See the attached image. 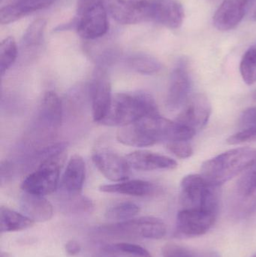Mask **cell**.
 <instances>
[{
  "instance_id": "cell-1",
  "label": "cell",
  "mask_w": 256,
  "mask_h": 257,
  "mask_svg": "<svg viewBox=\"0 0 256 257\" xmlns=\"http://www.w3.org/2000/svg\"><path fill=\"white\" fill-rule=\"evenodd\" d=\"M196 134L194 130L171 121L160 114L143 117L119 127L117 139L124 145L136 148L152 146L159 142H189Z\"/></svg>"
},
{
  "instance_id": "cell-2",
  "label": "cell",
  "mask_w": 256,
  "mask_h": 257,
  "mask_svg": "<svg viewBox=\"0 0 256 257\" xmlns=\"http://www.w3.org/2000/svg\"><path fill=\"white\" fill-rule=\"evenodd\" d=\"M159 114L153 96L146 92L118 93L113 95L111 106L100 124L107 126H126L143 117Z\"/></svg>"
},
{
  "instance_id": "cell-3",
  "label": "cell",
  "mask_w": 256,
  "mask_h": 257,
  "mask_svg": "<svg viewBox=\"0 0 256 257\" xmlns=\"http://www.w3.org/2000/svg\"><path fill=\"white\" fill-rule=\"evenodd\" d=\"M255 160V148H234L204 162L201 175L213 185L221 187L243 173Z\"/></svg>"
},
{
  "instance_id": "cell-4",
  "label": "cell",
  "mask_w": 256,
  "mask_h": 257,
  "mask_svg": "<svg viewBox=\"0 0 256 257\" xmlns=\"http://www.w3.org/2000/svg\"><path fill=\"white\" fill-rule=\"evenodd\" d=\"M63 108L57 93L48 91L44 94L36 121L29 130L27 144L35 147L52 145L63 123Z\"/></svg>"
},
{
  "instance_id": "cell-5",
  "label": "cell",
  "mask_w": 256,
  "mask_h": 257,
  "mask_svg": "<svg viewBox=\"0 0 256 257\" xmlns=\"http://www.w3.org/2000/svg\"><path fill=\"white\" fill-rule=\"evenodd\" d=\"M220 187L213 185L201 175H189L180 184V201L183 209H197L218 214Z\"/></svg>"
},
{
  "instance_id": "cell-6",
  "label": "cell",
  "mask_w": 256,
  "mask_h": 257,
  "mask_svg": "<svg viewBox=\"0 0 256 257\" xmlns=\"http://www.w3.org/2000/svg\"><path fill=\"white\" fill-rule=\"evenodd\" d=\"M64 160L65 153L42 162L23 181V191L43 196L54 193L60 187V170Z\"/></svg>"
},
{
  "instance_id": "cell-7",
  "label": "cell",
  "mask_w": 256,
  "mask_h": 257,
  "mask_svg": "<svg viewBox=\"0 0 256 257\" xmlns=\"http://www.w3.org/2000/svg\"><path fill=\"white\" fill-rule=\"evenodd\" d=\"M99 231L101 233L116 236L158 240L166 235L167 226L165 222L158 217L145 216L104 225L99 227Z\"/></svg>"
},
{
  "instance_id": "cell-8",
  "label": "cell",
  "mask_w": 256,
  "mask_h": 257,
  "mask_svg": "<svg viewBox=\"0 0 256 257\" xmlns=\"http://www.w3.org/2000/svg\"><path fill=\"white\" fill-rule=\"evenodd\" d=\"M217 214L197 209H182L176 221L174 236L177 238H192L201 236L210 231Z\"/></svg>"
},
{
  "instance_id": "cell-9",
  "label": "cell",
  "mask_w": 256,
  "mask_h": 257,
  "mask_svg": "<svg viewBox=\"0 0 256 257\" xmlns=\"http://www.w3.org/2000/svg\"><path fill=\"white\" fill-rule=\"evenodd\" d=\"M93 120L100 123L108 114L113 95L109 75L105 66H99L93 72L90 85Z\"/></svg>"
},
{
  "instance_id": "cell-10",
  "label": "cell",
  "mask_w": 256,
  "mask_h": 257,
  "mask_svg": "<svg viewBox=\"0 0 256 257\" xmlns=\"http://www.w3.org/2000/svg\"><path fill=\"white\" fill-rule=\"evenodd\" d=\"M74 21L78 34L86 40H94L102 37L108 30V15L102 3L90 6L77 14Z\"/></svg>"
},
{
  "instance_id": "cell-11",
  "label": "cell",
  "mask_w": 256,
  "mask_h": 257,
  "mask_svg": "<svg viewBox=\"0 0 256 257\" xmlns=\"http://www.w3.org/2000/svg\"><path fill=\"white\" fill-rule=\"evenodd\" d=\"M148 21L167 28H180L184 19V10L177 0H147Z\"/></svg>"
},
{
  "instance_id": "cell-12",
  "label": "cell",
  "mask_w": 256,
  "mask_h": 257,
  "mask_svg": "<svg viewBox=\"0 0 256 257\" xmlns=\"http://www.w3.org/2000/svg\"><path fill=\"white\" fill-rule=\"evenodd\" d=\"M212 107L208 98L198 93L189 98L176 121L195 133L204 127L210 119Z\"/></svg>"
},
{
  "instance_id": "cell-13",
  "label": "cell",
  "mask_w": 256,
  "mask_h": 257,
  "mask_svg": "<svg viewBox=\"0 0 256 257\" xmlns=\"http://www.w3.org/2000/svg\"><path fill=\"white\" fill-rule=\"evenodd\" d=\"M93 162L98 170L112 182L129 179L131 167L126 158L109 150H100L93 155Z\"/></svg>"
},
{
  "instance_id": "cell-14",
  "label": "cell",
  "mask_w": 256,
  "mask_h": 257,
  "mask_svg": "<svg viewBox=\"0 0 256 257\" xmlns=\"http://www.w3.org/2000/svg\"><path fill=\"white\" fill-rule=\"evenodd\" d=\"M112 18L123 25L147 22V0H106Z\"/></svg>"
},
{
  "instance_id": "cell-15",
  "label": "cell",
  "mask_w": 256,
  "mask_h": 257,
  "mask_svg": "<svg viewBox=\"0 0 256 257\" xmlns=\"http://www.w3.org/2000/svg\"><path fill=\"white\" fill-rule=\"evenodd\" d=\"M192 81L187 68L179 64L174 68L170 77L166 96V106L170 111L180 109L189 99Z\"/></svg>"
},
{
  "instance_id": "cell-16",
  "label": "cell",
  "mask_w": 256,
  "mask_h": 257,
  "mask_svg": "<svg viewBox=\"0 0 256 257\" xmlns=\"http://www.w3.org/2000/svg\"><path fill=\"white\" fill-rule=\"evenodd\" d=\"M254 0H224L213 18V25L220 31L235 28L247 13Z\"/></svg>"
},
{
  "instance_id": "cell-17",
  "label": "cell",
  "mask_w": 256,
  "mask_h": 257,
  "mask_svg": "<svg viewBox=\"0 0 256 257\" xmlns=\"http://www.w3.org/2000/svg\"><path fill=\"white\" fill-rule=\"evenodd\" d=\"M131 169L141 172L171 170L177 167V163L171 157L150 151H137L126 156Z\"/></svg>"
},
{
  "instance_id": "cell-18",
  "label": "cell",
  "mask_w": 256,
  "mask_h": 257,
  "mask_svg": "<svg viewBox=\"0 0 256 257\" xmlns=\"http://www.w3.org/2000/svg\"><path fill=\"white\" fill-rule=\"evenodd\" d=\"M85 162L78 154L71 157L60 179V190L63 195L81 194L86 178Z\"/></svg>"
},
{
  "instance_id": "cell-19",
  "label": "cell",
  "mask_w": 256,
  "mask_h": 257,
  "mask_svg": "<svg viewBox=\"0 0 256 257\" xmlns=\"http://www.w3.org/2000/svg\"><path fill=\"white\" fill-rule=\"evenodd\" d=\"M22 214L34 223H44L51 220L54 215V208L43 196L25 193L20 199Z\"/></svg>"
},
{
  "instance_id": "cell-20",
  "label": "cell",
  "mask_w": 256,
  "mask_h": 257,
  "mask_svg": "<svg viewBox=\"0 0 256 257\" xmlns=\"http://www.w3.org/2000/svg\"><path fill=\"white\" fill-rule=\"evenodd\" d=\"M57 0H20L9 3L0 10V23L9 24L30 14L48 8Z\"/></svg>"
},
{
  "instance_id": "cell-21",
  "label": "cell",
  "mask_w": 256,
  "mask_h": 257,
  "mask_svg": "<svg viewBox=\"0 0 256 257\" xmlns=\"http://www.w3.org/2000/svg\"><path fill=\"white\" fill-rule=\"evenodd\" d=\"M99 190L106 193L144 197L153 193L155 187L151 183L143 180H126L121 182L102 185L99 187Z\"/></svg>"
},
{
  "instance_id": "cell-22",
  "label": "cell",
  "mask_w": 256,
  "mask_h": 257,
  "mask_svg": "<svg viewBox=\"0 0 256 257\" xmlns=\"http://www.w3.org/2000/svg\"><path fill=\"white\" fill-rule=\"evenodd\" d=\"M34 222L24 215L7 207L0 208V231L1 233L19 232L34 226Z\"/></svg>"
},
{
  "instance_id": "cell-23",
  "label": "cell",
  "mask_w": 256,
  "mask_h": 257,
  "mask_svg": "<svg viewBox=\"0 0 256 257\" xmlns=\"http://www.w3.org/2000/svg\"><path fill=\"white\" fill-rule=\"evenodd\" d=\"M46 24L45 20L38 19L29 26L21 40L23 54H35L40 48L43 42Z\"/></svg>"
},
{
  "instance_id": "cell-24",
  "label": "cell",
  "mask_w": 256,
  "mask_h": 257,
  "mask_svg": "<svg viewBox=\"0 0 256 257\" xmlns=\"http://www.w3.org/2000/svg\"><path fill=\"white\" fill-rule=\"evenodd\" d=\"M126 64L134 72L142 75H153L162 69L160 62L150 54L136 53L126 59Z\"/></svg>"
},
{
  "instance_id": "cell-25",
  "label": "cell",
  "mask_w": 256,
  "mask_h": 257,
  "mask_svg": "<svg viewBox=\"0 0 256 257\" xmlns=\"http://www.w3.org/2000/svg\"><path fill=\"white\" fill-rule=\"evenodd\" d=\"M236 195L238 199H252L256 198V160L246 169L238 180L236 186Z\"/></svg>"
},
{
  "instance_id": "cell-26",
  "label": "cell",
  "mask_w": 256,
  "mask_h": 257,
  "mask_svg": "<svg viewBox=\"0 0 256 257\" xmlns=\"http://www.w3.org/2000/svg\"><path fill=\"white\" fill-rule=\"evenodd\" d=\"M140 211V207L134 202H120L108 208L105 216L110 221L117 223L135 218Z\"/></svg>"
},
{
  "instance_id": "cell-27",
  "label": "cell",
  "mask_w": 256,
  "mask_h": 257,
  "mask_svg": "<svg viewBox=\"0 0 256 257\" xmlns=\"http://www.w3.org/2000/svg\"><path fill=\"white\" fill-rule=\"evenodd\" d=\"M163 257H221L213 250H197L176 243H167L162 247Z\"/></svg>"
},
{
  "instance_id": "cell-28",
  "label": "cell",
  "mask_w": 256,
  "mask_h": 257,
  "mask_svg": "<svg viewBox=\"0 0 256 257\" xmlns=\"http://www.w3.org/2000/svg\"><path fill=\"white\" fill-rule=\"evenodd\" d=\"M18 51L16 42L12 36L6 38L0 45V73L3 77L16 61Z\"/></svg>"
},
{
  "instance_id": "cell-29",
  "label": "cell",
  "mask_w": 256,
  "mask_h": 257,
  "mask_svg": "<svg viewBox=\"0 0 256 257\" xmlns=\"http://www.w3.org/2000/svg\"><path fill=\"white\" fill-rule=\"evenodd\" d=\"M240 72L246 84L252 85L256 83V44L243 54L240 61Z\"/></svg>"
},
{
  "instance_id": "cell-30",
  "label": "cell",
  "mask_w": 256,
  "mask_h": 257,
  "mask_svg": "<svg viewBox=\"0 0 256 257\" xmlns=\"http://www.w3.org/2000/svg\"><path fill=\"white\" fill-rule=\"evenodd\" d=\"M64 197V208L66 211L71 213L91 212L94 208L93 202L81 194L63 195Z\"/></svg>"
},
{
  "instance_id": "cell-31",
  "label": "cell",
  "mask_w": 256,
  "mask_h": 257,
  "mask_svg": "<svg viewBox=\"0 0 256 257\" xmlns=\"http://www.w3.org/2000/svg\"><path fill=\"white\" fill-rule=\"evenodd\" d=\"M108 251L119 252V253L129 254L134 257H152L150 252L138 244L132 243L120 242L107 246Z\"/></svg>"
},
{
  "instance_id": "cell-32",
  "label": "cell",
  "mask_w": 256,
  "mask_h": 257,
  "mask_svg": "<svg viewBox=\"0 0 256 257\" xmlns=\"http://www.w3.org/2000/svg\"><path fill=\"white\" fill-rule=\"evenodd\" d=\"M166 146L168 151L178 158H189L193 154V149L189 142H168Z\"/></svg>"
},
{
  "instance_id": "cell-33",
  "label": "cell",
  "mask_w": 256,
  "mask_h": 257,
  "mask_svg": "<svg viewBox=\"0 0 256 257\" xmlns=\"http://www.w3.org/2000/svg\"><path fill=\"white\" fill-rule=\"evenodd\" d=\"M253 141H256V127L242 130L239 133L230 136L227 142L229 145H239Z\"/></svg>"
},
{
  "instance_id": "cell-34",
  "label": "cell",
  "mask_w": 256,
  "mask_h": 257,
  "mask_svg": "<svg viewBox=\"0 0 256 257\" xmlns=\"http://www.w3.org/2000/svg\"><path fill=\"white\" fill-rule=\"evenodd\" d=\"M239 123L243 130L256 127V106L244 110L240 115Z\"/></svg>"
},
{
  "instance_id": "cell-35",
  "label": "cell",
  "mask_w": 256,
  "mask_h": 257,
  "mask_svg": "<svg viewBox=\"0 0 256 257\" xmlns=\"http://www.w3.org/2000/svg\"><path fill=\"white\" fill-rule=\"evenodd\" d=\"M65 250L69 256H75L79 254L81 251V246L75 240H70L65 244Z\"/></svg>"
},
{
  "instance_id": "cell-36",
  "label": "cell",
  "mask_w": 256,
  "mask_h": 257,
  "mask_svg": "<svg viewBox=\"0 0 256 257\" xmlns=\"http://www.w3.org/2000/svg\"><path fill=\"white\" fill-rule=\"evenodd\" d=\"M99 3H102V0H78V13Z\"/></svg>"
},
{
  "instance_id": "cell-37",
  "label": "cell",
  "mask_w": 256,
  "mask_h": 257,
  "mask_svg": "<svg viewBox=\"0 0 256 257\" xmlns=\"http://www.w3.org/2000/svg\"><path fill=\"white\" fill-rule=\"evenodd\" d=\"M252 98H253L254 101L256 102V90L253 93V95H252Z\"/></svg>"
},
{
  "instance_id": "cell-38",
  "label": "cell",
  "mask_w": 256,
  "mask_h": 257,
  "mask_svg": "<svg viewBox=\"0 0 256 257\" xmlns=\"http://www.w3.org/2000/svg\"><path fill=\"white\" fill-rule=\"evenodd\" d=\"M252 20H253L254 21H256V11L255 13H254L253 16H252Z\"/></svg>"
},
{
  "instance_id": "cell-39",
  "label": "cell",
  "mask_w": 256,
  "mask_h": 257,
  "mask_svg": "<svg viewBox=\"0 0 256 257\" xmlns=\"http://www.w3.org/2000/svg\"><path fill=\"white\" fill-rule=\"evenodd\" d=\"M2 1H3V0H2ZM18 1H20V0H11L10 3H15V2H18Z\"/></svg>"
},
{
  "instance_id": "cell-40",
  "label": "cell",
  "mask_w": 256,
  "mask_h": 257,
  "mask_svg": "<svg viewBox=\"0 0 256 257\" xmlns=\"http://www.w3.org/2000/svg\"><path fill=\"white\" fill-rule=\"evenodd\" d=\"M250 257H256V253H255V254L252 255V256Z\"/></svg>"
}]
</instances>
